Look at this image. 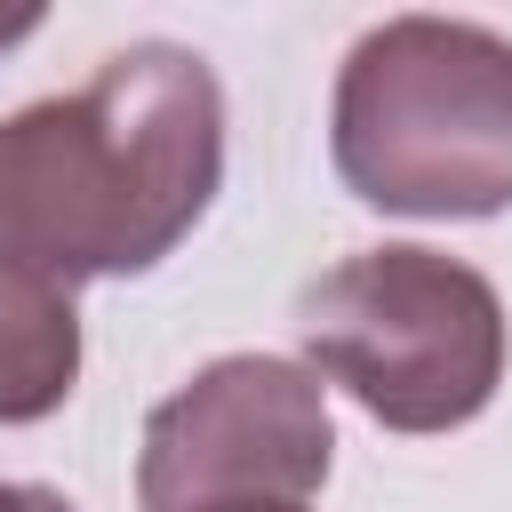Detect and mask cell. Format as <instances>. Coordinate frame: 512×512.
I'll list each match as a JSON object with an SVG mask.
<instances>
[{"label": "cell", "instance_id": "cell-4", "mask_svg": "<svg viewBox=\"0 0 512 512\" xmlns=\"http://www.w3.org/2000/svg\"><path fill=\"white\" fill-rule=\"evenodd\" d=\"M336 464L328 384L280 352H224L144 416L136 504L208 512V504H304Z\"/></svg>", "mask_w": 512, "mask_h": 512}, {"label": "cell", "instance_id": "cell-3", "mask_svg": "<svg viewBox=\"0 0 512 512\" xmlns=\"http://www.w3.org/2000/svg\"><path fill=\"white\" fill-rule=\"evenodd\" d=\"M304 368L344 384L384 432H456L504 384V296L464 256L384 240L296 296Z\"/></svg>", "mask_w": 512, "mask_h": 512}, {"label": "cell", "instance_id": "cell-1", "mask_svg": "<svg viewBox=\"0 0 512 512\" xmlns=\"http://www.w3.org/2000/svg\"><path fill=\"white\" fill-rule=\"evenodd\" d=\"M224 184V88L200 48H112L72 96L0 120V240L56 280L152 272Z\"/></svg>", "mask_w": 512, "mask_h": 512}, {"label": "cell", "instance_id": "cell-8", "mask_svg": "<svg viewBox=\"0 0 512 512\" xmlns=\"http://www.w3.org/2000/svg\"><path fill=\"white\" fill-rule=\"evenodd\" d=\"M208 512H304V504H208Z\"/></svg>", "mask_w": 512, "mask_h": 512}, {"label": "cell", "instance_id": "cell-2", "mask_svg": "<svg viewBox=\"0 0 512 512\" xmlns=\"http://www.w3.org/2000/svg\"><path fill=\"white\" fill-rule=\"evenodd\" d=\"M328 152L384 216L512 208V40L472 16L368 24L336 72Z\"/></svg>", "mask_w": 512, "mask_h": 512}, {"label": "cell", "instance_id": "cell-5", "mask_svg": "<svg viewBox=\"0 0 512 512\" xmlns=\"http://www.w3.org/2000/svg\"><path fill=\"white\" fill-rule=\"evenodd\" d=\"M80 384V304L72 280L0 240V424H40Z\"/></svg>", "mask_w": 512, "mask_h": 512}, {"label": "cell", "instance_id": "cell-7", "mask_svg": "<svg viewBox=\"0 0 512 512\" xmlns=\"http://www.w3.org/2000/svg\"><path fill=\"white\" fill-rule=\"evenodd\" d=\"M40 32V8H0V56L16 48V40H32Z\"/></svg>", "mask_w": 512, "mask_h": 512}, {"label": "cell", "instance_id": "cell-6", "mask_svg": "<svg viewBox=\"0 0 512 512\" xmlns=\"http://www.w3.org/2000/svg\"><path fill=\"white\" fill-rule=\"evenodd\" d=\"M0 512H80L64 488H40V480H0Z\"/></svg>", "mask_w": 512, "mask_h": 512}]
</instances>
